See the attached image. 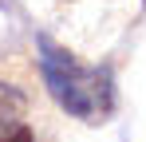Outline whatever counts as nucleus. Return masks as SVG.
Returning <instances> with one entry per match:
<instances>
[{"label": "nucleus", "instance_id": "nucleus-1", "mask_svg": "<svg viewBox=\"0 0 146 142\" xmlns=\"http://www.w3.org/2000/svg\"><path fill=\"white\" fill-rule=\"evenodd\" d=\"M40 71H44V83H48L51 99L75 118H87V122H99V118L111 111V75L103 67H83L71 51L40 40Z\"/></svg>", "mask_w": 146, "mask_h": 142}, {"label": "nucleus", "instance_id": "nucleus-3", "mask_svg": "<svg viewBox=\"0 0 146 142\" xmlns=\"http://www.w3.org/2000/svg\"><path fill=\"white\" fill-rule=\"evenodd\" d=\"M0 142H32V130H28V126H16V130L0 134Z\"/></svg>", "mask_w": 146, "mask_h": 142}, {"label": "nucleus", "instance_id": "nucleus-2", "mask_svg": "<svg viewBox=\"0 0 146 142\" xmlns=\"http://www.w3.org/2000/svg\"><path fill=\"white\" fill-rule=\"evenodd\" d=\"M24 111H28L24 91H20V87H12V83H0V134H8V130L24 126Z\"/></svg>", "mask_w": 146, "mask_h": 142}]
</instances>
